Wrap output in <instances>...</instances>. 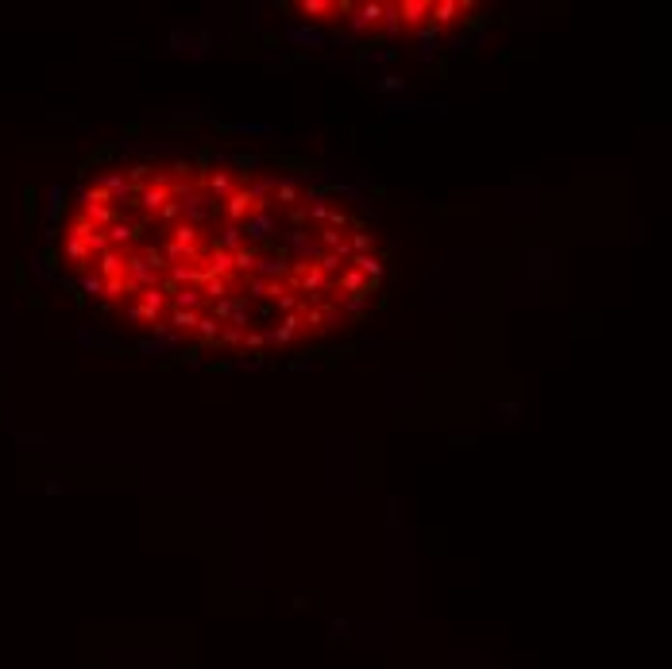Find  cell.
<instances>
[{"mask_svg": "<svg viewBox=\"0 0 672 669\" xmlns=\"http://www.w3.org/2000/svg\"><path fill=\"white\" fill-rule=\"evenodd\" d=\"M286 35H290L294 43H305V47H321V43H325L321 31H309V28H290Z\"/></svg>", "mask_w": 672, "mask_h": 669, "instance_id": "6da1fadb", "label": "cell"}]
</instances>
